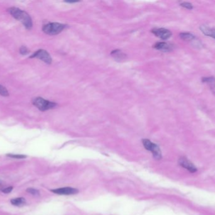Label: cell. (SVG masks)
Masks as SVG:
<instances>
[{
	"label": "cell",
	"mask_w": 215,
	"mask_h": 215,
	"mask_svg": "<svg viewBox=\"0 0 215 215\" xmlns=\"http://www.w3.org/2000/svg\"><path fill=\"white\" fill-rule=\"evenodd\" d=\"M8 11L14 18L22 22L25 27L28 30H31L32 28V20L26 11L16 7H11L8 8Z\"/></svg>",
	"instance_id": "obj_1"
},
{
	"label": "cell",
	"mask_w": 215,
	"mask_h": 215,
	"mask_svg": "<svg viewBox=\"0 0 215 215\" xmlns=\"http://www.w3.org/2000/svg\"><path fill=\"white\" fill-rule=\"evenodd\" d=\"M66 27V25L60 23L53 22L44 25L43 27V32L46 34L54 35L61 32Z\"/></svg>",
	"instance_id": "obj_2"
},
{
	"label": "cell",
	"mask_w": 215,
	"mask_h": 215,
	"mask_svg": "<svg viewBox=\"0 0 215 215\" xmlns=\"http://www.w3.org/2000/svg\"><path fill=\"white\" fill-rule=\"evenodd\" d=\"M33 104L40 111H45L49 110V109L56 107L57 105L56 103L45 100L43 98L40 97L33 99Z\"/></svg>",
	"instance_id": "obj_3"
},
{
	"label": "cell",
	"mask_w": 215,
	"mask_h": 215,
	"mask_svg": "<svg viewBox=\"0 0 215 215\" xmlns=\"http://www.w3.org/2000/svg\"><path fill=\"white\" fill-rule=\"evenodd\" d=\"M143 145L145 148L151 151L153 154V158L156 160H160L162 158V152L158 145L151 142L150 140L147 139H143L142 140Z\"/></svg>",
	"instance_id": "obj_4"
},
{
	"label": "cell",
	"mask_w": 215,
	"mask_h": 215,
	"mask_svg": "<svg viewBox=\"0 0 215 215\" xmlns=\"http://www.w3.org/2000/svg\"><path fill=\"white\" fill-rule=\"evenodd\" d=\"M30 58H37L48 65L51 64L53 61L52 57H50L49 53L44 49L37 50L35 53H33L31 56H30Z\"/></svg>",
	"instance_id": "obj_5"
},
{
	"label": "cell",
	"mask_w": 215,
	"mask_h": 215,
	"mask_svg": "<svg viewBox=\"0 0 215 215\" xmlns=\"http://www.w3.org/2000/svg\"><path fill=\"white\" fill-rule=\"evenodd\" d=\"M155 35L159 37L160 39L162 40H167L172 36V32L166 28H154L151 31Z\"/></svg>",
	"instance_id": "obj_6"
},
{
	"label": "cell",
	"mask_w": 215,
	"mask_h": 215,
	"mask_svg": "<svg viewBox=\"0 0 215 215\" xmlns=\"http://www.w3.org/2000/svg\"><path fill=\"white\" fill-rule=\"evenodd\" d=\"M51 191L56 194L59 195H73L76 194L78 193V190L77 189L70 187H61L58 189H52Z\"/></svg>",
	"instance_id": "obj_7"
},
{
	"label": "cell",
	"mask_w": 215,
	"mask_h": 215,
	"mask_svg": "<svg viewBox=\"0 0 215 215\" xmlns=\"http://www.w3.org/2000/svg\"><path fill=\"white\" fill-rule=\"evenodd\" d=\"M179 163L180 165L186 169L191 173H194L197 171L196 167L193 165V163L185 157H181L179 160Z\"/></svg>",
	"instance_id": "obj_8"
},
{
	"label": "cell",
	"mask_w": 215,
	"mask_h": 215,
	"mask_svg": "<svg viewBox=\"0 0 215 215\" xmlns=\"http://www.w3.org/2000/svg\"><path fill=\"white\" fill-rule=\"evenodd\" d=\"M153 48L156 49L161 50V51H170L172 49V45L170 44L167 43H165V42H160V43H156Z\"/></svg>",
	"instance_id": "obj_9"
},
{
	"label": "cell",
	"mask_w": 215,
	"mask_h": 215,
	"mask_svg": "<svg viewBox=\"0 0 215 215\" xmlns=\"http://www.w3.org/2000/svg\"><path fill=\"white\" fill-rule=\"evenodd\" d=\"M11 203L15 206H18V207H20V206H23L25 204H26V200L24 197H16L13 198V199H11Z\"/></svg>",
	"instance_id": "obj_10"
},
{
	"label": "cell",
	"mask_w": 215,
	"mask_h": 215,
	"mask_svg": "<svg viewBox=\"0 0 215 215\" xmlns=\"http://www.w3.org/2000/svg\"><path fill=\"white\" fill-rule=\"evenodd\" d=\"M200 28H201L202 32H203L204 35H207V36L211 37L213 38L214 37V29H212V28H211L209 27L204 26V25H202V26H201Z\"/></svg>",
	"instance_id": "obj_11"
},
{
	"label": "cell",
	"mask_w": 215,
	"mask_h": 215,
	"mask_svg": "<svg viewBox=\"0 0 215 215\" xmlns=\"http://www.w3.org/2000/svg\"><path fill=\"white\" fill-rule=\"evenodd\" d=\"M111 55L117 60H122L125 58L126 55L121 50H114L111 53Z\"/></svg>",
	"instance_id": "obj_12"
},
{
	"label": "cell",
	"mask_w": 215,
	"mask_h": 215,
	"mask_svg": "<svg viewBox=\"0 0 215 215\" xmlns=\"http://www.w3.org/2000/svg\"><path fill=\"white\" fill-rule=\"evenodd\" d=\"M181 39L184 40H194L196 39L195 36L192 35V33H188V32H184V33H181L179 35Z\"/></svg>",
	"instance_id": "obj_13"
},
{
	"label": "cell",
	"mask_w": 215,
	"mask_h": 215,
	"mask_svg": "<svg viewBox=\"0 0 215 215\" xmlns=\"http://www.w3.org/2000/svg\"><path fill=\"white\" fill-rule=\"evenodd\" d=\"M7 157H10L15 159H24L27 158V156L23 155H19V154H7Z\"/></svg>",
	"instance_id": "obj_14"
},
{
	"label": "cell",
	"mask_w": 215,
	"mask_h": 215,
	"mask_svg": "<svg viewBox=\"0 0 215 215\" xmlns=\"http://www.w3.org/2000/svg\"><path fill=\"white\" fill-rule=\"evenodd\" d=\"M0 95L3 97L9 96V93H8V90L1 85H0Z\"/></svg>",
	"instance_id": "obj_15"
},
{
	"label": "cell",
	"mask_w": 215,
	"mask_h": 215,
	"mask_svg": "<svg viewBox=\"0 0 215 215\" xmlns=\"http://www.w3.org/2000/svg\"><path fill=\"white\" fill-rule=\"evenodd\" d=\"M203 82L208 83L210 86L214 87V79L213 77H208V78H203Z\"/></svg>",
	"instance_id": "obj_16"
},
{
	"label": "cell",
	"mask_w": 215,
	"mask_h": 215,
	"mask_svg": "<svg viewBox=\"0 0 215 215\" xmlns=\"http://www.w3.org/2000/svg\"><path fill=\"white\" fill-rule=\"evenodd\" d=\"M27 192H28L29 194H31L33 196H39L40 194L39 190H37V189L34 188H28L27 189Z\"/></svg>",
	"instance_id": "obj_17"
},
{
	"label": "cell",
	"mask_w": 215,
	"mask_h": 215,
	"mask_svg": "<svg viewBox=\"0 0 215 215\" xmlns=\"http://www.w3.org/2000/svg\"><path fill=\"white\" fill-rule=\"evenodd\" d=\"M180 6H182L185 8H187V9L188 10H192L193 8V6L191 3H188V2H183V3H181L180 4Z\"/></svg>",
	"instance_id": "obj_18"
},
{
	"label": "cell",
	"mask_w": 215,
	"mask_h": 215,
	"mask_svg": "<svg viewBox=\"0 0 215 215\" xmlns=\"http://www.w3.org/2000/svg\"><path fill=\"white\" fill-rule=\"evenodd\" d=\"M29 53L28 49L25 47V46H22L20 48V53L22 54V55H26V54H28Z\"/></svg>",
	"instance_id": "obj_19"
},
{
	"label": "cell",
	"mask_w": 215,
	"mask_h": 215,
	"mask_svg": "<svg viewBox=\"0 0 215 215\" xmlns=\"http://www.w3.org/2000/svg\"><path fill=\"white\" fill-rule=\"evenodd\" d=\"M13 189V187L12 186L8 187L6 188H5V189H2V192L3 193H5V194H8V193H10V192H11L12 191Z\"/></svg>",
	"instance_id": "obj_20"
},
{
	"label": "cell",
	"mask_w": 215,
	"mask_h": 215,
	"mask_svg": "<svg viewBox=\"0 0 215 215\" xmlns=\"http://www.w3.org/2000/svg\"><path fill=\"white\" fill-rule=\"evenodd\" d=\"M0 184H1V181H0Z\"/></svg>",
	"instance_id": "obj_21"
}]
</instances>
